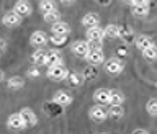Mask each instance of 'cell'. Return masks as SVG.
Here are the masks:
<instances>
[{
	"instance_id": "cell-1",
	"label": "cell",
	"mask_w": 157,
	"mask_h": 134,
	"mask_svg": "<svg viewBox=\"0 0 157 134\" xmlns=\"http://www.w3.org/2000/svg\"><path fill=\"white\" fill-rule=\"evenodd\" d=\"M85 36H87V41L90 44V48H100V43L103 41V38H105V33H103V28H100L97 25V26L87 28Z\"/></svg>"
},
{
	"instance_id": "cell-2",
	"label": "cell",
	"mask_w": 157,
	"mask_h": 134,
	"mask_svg": "<svg viewBox=\"0 0 157 134\" xmlns=\"http://www.w3.org/2000/svg\"><path fill=\"white\" fill-rule=\"evenodd\" d=\"M69 71L66 69L64 64H57V66H49L46 75L51 78V80H64V78L67 77Z\"/></svg>"
},
{
	"instance_id": "cell-3",
	"label": "cell",
	"mask_w": 157,
	"mask_h": 134,
	"mask_svg": "<svg viewBox=\"0 0 157 134\" xmlns=\"http://www.w3.org/2000/svg\"><path fill=\"white\" fill-rule=\"evenodd\" d=\"M83 59H87V62L90 64V66H98V64L103 62L105 56H103L101 48H90V51L87 52V56Z\"/></svg>"
},
{
	"instance_id": "cell-4",
	"label": "cell",
	"mask_w": 157,
	"mask_h": 134,
	"mask_svg": "<svg viewBox=\"0 0 157 134\" xmlns=\"http://www.w3.org/2000/svg\"><path fill=\"white\" fill-rule=\"evenodd\" d=\"M71 49H72V52L75 54V56L85 57L87 52L90 51V44H88V41H85V39H77V41L72 43Z\"/></svg>"
},
{
	"instance_id": "cell-5",
	"label": "cell",
	"mask_w": 157,
	"mask_h": 134,
	"mask_svg": "<svg viewBox=\"0 0 157 134\" xmlns=\"http://www.w3.org/2000/svg\"><path fill=\"white\" fill-rule=\"evenodd\" d=\"M88 116L92 118L93 121H103V120H106V116H108V110L103 105H95V106H92L90 108V111H88Z\"/></svg>"
},
{
	"instance_id": "cell-6",
	"label": "cell",
	"mask_w": 157,
	"mask_h": 134,
	"mask_svg": "<svg viewBox=\"0 0 157 134\" xmlns=\"http://www.w3.org/2000/svg\"><path fill=\"white\" fill-rule=\"evenodd\" d=\"M7 126L13 131H20V129H25V128H26V124H25V121H23V118L20 113H13V115L8 116Z\"/></svg>"
},
{
	"instance_id": "cell-7",
	"label": "cell",
	"mask_w": 157,
	"mask_h": 134,
	"mask_svg": "<svg viewBox=\"0 0 157 134\" xmlns=\"http://www.w3.org/2000/svg\"><path fill=\"white\" fill-rule=\"evenodd\" d=\"M2 21H3L5 26L15 28V26H18V25L21 23V15H18L15 10H12V12H7V13L3 15Z\"/></svg>"
},
{
	"instance_id": "cell-8",
	"label": "cell",
	"mask_w": 157,
	"mask_h": 134,
	"mask_svg": "<svg viewBox=\"0 0 157 134\" xmlns=\"http://www.w3.org/2000/svg\"><path fill=\"white\" fill-rule=\"evenodd\" d=\"M123 67H124V64H123L120 59H110V61H106V64H105V71L108 74H111V75L121 74L123 72Z\"/></svg>"
},
{
	"instance_id": "cell-9",
	"label": "cell",
	"mask_w": 157,
	"mask_h": 134,
	"mask_svg": "<svg viewBox=\"0 0 157 134\" xmlns=\"http://www.w3.org/2000/svg\"><path fill=\"white\" fill-rule=\"evenodd\" d=\"M20 115H21V118H23V121H25V124L26 126H34L38 123V116L34 115V111L31 110V108H23L21 111H20Z\"/></svg>"
},
{
	"instance_id": "cell-10",
	"label": "cell",
	"mask_w": 157,
	"mask_h": 134,
	"mask_svg": "<svg viewBox=\"0 0 157 134\" xmlns=\"http://www.w3.org/2000/svg\"><path fill=\"white\" fill-rule=\"evenodd\" d=\"M52 101H56L57 105H61V106H67V105L72 103V97L69 95L66 90H57L56 93H54Z\"/></svg>"
},
{
	"instance_id": "cell-11",
	"label": "cell",
	"mask_w": 157,
	"mask_h": 134,
	"mask_svg": "<svg viewBox=\"0 0 157 134\" xmlns=\"http://www.w3.org/2000/svg\"><path fill=\"white\" fill-rule=\"evenodd\" d=\"M93 100L100 105H108L110 103V90L108 88H98L93 93Z\"/></svg>"
},
{
	"instance_id": "cell-12",
	"label": "cell",
	"mask_w": 157,
	"mask_h": 134,
	"mask_svg": "<svg viewBox=\"0 0 157 134\" xmlns=\"http://www.w3.org/2000/svg\"><path fill=\"white\" fill-rule=\"evenodd\" d=\"M29 43H31L34 48H43L44 44L48 43L46 33H44V31H34L31 34V38H29Z\"/></svg>"
},
{
	"instance_id": "cell-13",
	"label": "cell",
	"mask_w": 157,
	"mask_h": 134,
	"mask_svg": "<svg viewBox=\"0 0 157 134\" xmlns=\"http://www.w3.org/2000/svg\"><path fill=\"white\" fill-rule=\"evenodd\" d=\"M13 10L18 15H21V17H25V15H31V12H33L31 3H29L28 0H18V2L15 3V8Z\"/></svg>"
},
{
	"instance_id": "cell-14",
	"label": "cell",
	"mask_w": 157,
	"mask_h": 134,
	"mask_svg": "<svg viewBox=\"0 0 157 134\" xmlns=\"http://www.w3.org/2000/svg\"><path fill=\"white\" fill-rule=\"evenodd\" d=\"M48 66H57V64H62V56L59 51H54V49H51V51L46 52V62Z\"/></svg>"
},
{
	"instance_id": "cell-15",
	"label": "cell",
	"mask_w": 157,
	"mask_h": 134,
	"mask_svg": "<svg viewBox=\"0 0 157 134\" xmlns=\"http://www.w3.org/2000/svg\"><path fill=\"white\" fill-rule=\"evenodd\" d=\"M100 23V17H98L97 13H93V12H90V13H87L85 17L82 18V25L85 28H90V26H97V25Z\"/></svg>"
},
{
	"instance_id": "cell-16",
	"label": "cell",
	"mask_w": 157,
	"mask_h": 134,
	"mask_svg": "<svg viewBox=\"0 0 157 134\" xmlns=\"http://www.w3.org/2000/svg\"><path fill=\"white\" fill-rule=\"evenodd\" d=\"M52 33H56V34H67L71 33V26H69L67 23H64V21H56V23H52V29H51Z\"/></svg>"
},
{
	"instance_id": "cell-17",
	"label": "cell",
	"mask_w": 157,
	"mask_h": 134,
	"mask_svg": "<svg viewBox=\"0 0 157 134\" xmlns=\"http://www.w3.org/2000/svg\"><path fill=\"white\" fill-rule=\"evenodd\" d=\"M31 62L36 64V66H41V64L46 62V51H43L41 48L36 49L33 54H31Z\"/></svg>"
},
{
	"instance_id": "cell-18",
	"label": "cell",
	"mask_w": 157,
	"mask_h": 134,
	"mask_svg": "<svg viewBox=\"0 0 157 134\" xmlns=\"http://www.w3.org/2000/svg\"><path fill=\"white\" fill-rule=\"evenodd\" d=\"M23 85H25V80L18 75L10 77L8 82H7V87L10 88V90H20V88H23Z\"/></svg>"
},
{
	"instance_id": "cell-19",
	"label": "cell",
	"mask_w": 157,
	"mask_h": 134,
	"mask_svg": "<svg viewBox=\"0 0 157 134\" xmlns=\"http://www.w3.org/2000/svg\"><path fill=\"white\" fill-rule=\"evenodd\" d=\"M103 33H105V36H108V38H120V26L118 25H106L105 28H103Z\"/></svg>"
},
{
	"instance_id": "cell-20",
	"label": "cell",
	"mask_w": 157,
	"mask_h": 134,
	"mask_svg": "<svg viewBox=\"0 0 157 134\" xmlns=\"http://www.w3.org/2000/svg\"><path fill=\"white\" fill-rule=\"evenodd\" d=\"M124 95L120 90H110V105H123Z\"/></svg>"
},
{
	"instance_id": "cell-21",
	"label": "cell",
	"mask_w": 157,
	"mask_h": 134,
	"mask_svg": "<svg viewBox=\"0 0 157 134\" xmlns=\"http://www.w3.org/2000/svg\"><path fill=\"white\" fill-rule=\"evenodd\" d=\"M56 8H57V5L54 0H41V2H39V12L41 13H48V12L56 10Z\"/></svg>"
},
{
	"instance_id": "cell-22",
	"label": "cell",
	"mask_w": 157,
	"mask_h": 134,
	"mask_svg": "<svg viewBox=\"0 0 157 134\" xmlns=\"http://www.w3.org/2000/svg\"><path fill=\"white\" fill-rule=\"evenodd\" d=\"M108 116L115 118V120H120V118L124 116V110H123L121 105H111V108L108 110Z\"/></svg>"
},
{
	"instance_id": "cell-23",
	"label": "cell",
	"mask_w": 157,
	"mask_h": 134,
	"mask_svg": "<svg viewBox=\"0 0 157 134\" xmlns=\"http://www.w3.org/2000/svg\"><path fill=\"white\" fill-rule=\"evenodd\" d=\"M151 44H154L152 43V39L149 38V36H144V34H142V36H137L136 38V48L137 49H146L147 46H151Z\"/></svg>"
},
{
	"instance_id": "cell-24",
	"label": "cell",
	"mask_w": 157,
	"mask_h": 134,
	"mask_svg": "<svg viewBox=\"0 0 157 134\" xmlns=\"http://www.w3.org/2000/svg\"><path fill=\"white\" fill-rule=\"evenodd\" d=\"M61 20V13L57 12V8L56 10H51V12H48V13H44V21L46 23H56Z\"/></svg>"
},
{
	"instance_id": "cell-25",
	"label": "cell",
	"mask_w": 157,
	"mask_h": 134,
	"mask_svg": "<svg viewBox=\"0 0 157 134\" xmlns=\"http://www.w3.org/2000/svg\"><path fill=\"white\" fill-rule=\"evenodd\" d=\"M132 13L136 17H146L149 13V5H132Z\"/></svg>"
},
{
	"instance_id": "cell-26",
	"label": "cell",
	"mask_w": 157,
	"mask_h": 134,
	"mask_svg": "<svg viewBox=\"0 0 157 134\" xmlns=\"http://www.w3.org/2000/svg\"><path fill=\"white\" fill-rule=\"evenodd\" d=\"M49 41H51L54 46H62V44L67 41V36H66V34H56V33H52L51 38H49Z\"/></svg>"
},
{
	"instance_id": "cell-27",
	"label": "cell",
	"mask_w": 157,
	"mask_h": 134,
	"mask_svg": "<svg viewBox=\"0 0 157 134\" xmlns=\"http://www.w3.org/2000/svg\"><path fill=\"white\" fill-rule=\"evenodd\" d=\"M142 56H144L146 59H149V61H154L155 56H157V51H155L154 44H151V46H147L146 49H142Z\"/></svg>"
},
{
	"instance_id": "cell-28",
	"label": "cell",
	"mask_w": 157,
	"mask_h": 134,
	"mask_svg": "<svg viewBox=\"0 0 157 134\" xmlns=\"http://www.w3.org/2000/svg\"><path fill=\"white\" fill-rule=\"evenodd\" d=\"M67 77H69V82H71V85L74 87H78V85H82V75L80 74H67Z\"/></svg>"
},
{
	"instance_id": "cell-29",
	"label": "cell",
	"mask_w": 157,
	"mask_h": 134,
	"mask_svg": "<svg viewBox=\"0 0 157 134\" xmlns=\"http://www.w3.org/2000/svg\"><path fill=\"white\" fill-rule=\"evenodd\" d=\"M147 113H149L151 116H155L157 115V101H155V98H151L149 101H147Z\"/></svg>"
},
{
	"instance_id": "cell-30",
	"label": "cell",
	"mask_w": 157,
	"mask_h": 134,
	"mask_svg": "<svg viewBox=\"0 0 157 134\" xmlns=\"http://www.w3.org/2000/svg\"><path fill=\"white\" fill-rule=\"evenodd\" d=\"M95 66H90V67H87L85 69V77L87 78H93V77H97V72H95V69H93Z\"/></svg>"
},
{
	"instance_id": "cell-31",
	"label": "cell",
	"mask_w": 157,
	"mask_h": 134,
	"mask_svg": "<svg viewBox=\"0 0 157 134\" xmlns=\"http://www.w3.org/2000/svg\"><path fill=\"white\" fill-rule=\"evenodd\" d=\"M39 75H41V72H39L38 69H29V71H28V77L36 78V77H39Z\"/></svg>"
},
{
	"instance_id": "cell-32",
	"label": "cell",
	"mask_w": 157,
	"mask_h": 134,
	"mask_svg": "<svg viewBox=\"0 0 157 134\" xmlns=\"http://www.w3.org/2000/svg\"><path fill=\"white\" fill-rule=\"evenodd\" d=\"M131 3L132 5H147V3H149V0H132Z\"/></svg>"
},
{
	"instance_id": "cell-33",
	"label": "cell",
	"mask_w": 157,
	"mask_h": 134,
	"mask_svg": "<svg viewBox=\"0 0 157 134\" xmlns=\"http://www.w3.org/2000/svg\"><path fill=\"white\" fill-rule=\"evenodd\" d=\"M5 48H7V43H5V41H3V39H2V38H0V54H2V52L5 51Z\"/></svg>"
},
{
	"instance_id": "cell-34",
	"label": "cell",
	"mask_w": 157,
	"mask_h": 134,
	"mask_svg": "<svg viewBox=\"0 0 157 134\" xmlns=\"http://www.w3.org/2000/svg\"><path fill=\"white\" fill-rule=\"evenodd\" d=\"M97 2L100 3V5H103V7H105V5H110L111 0H97Z\"/></svg>"
},
{
	"instance_id": "cell-35",
	"label": "cell",
	"mask_w": 157,
	"mask_h": 134,
	"mask_svg": "<svg viewBox=\"0 0 157 134\" xmlns=\"http://www.w3.org/2000/svg\"><path fill=\"white\" fill-rule=\"evenodd\" d=\"M132 134H147L146 129H136V131H132Z\"/></svg>"
},
{
	"instance_id": "cell-36",
	"label": "cell",
	"mask_w": 157,
	"mask_h": 134,
	"mask_svg": "<svg viewBox=\"0 0 157 134\" xmlns=\"http://www.w3.org/2000/svg\"><path fill=\"white\" fill-rule=\"evenodd\" d=\"M61 2H62V3H67V5H71V3H74V2H75V0H61Z\"/></svg>"
},
{
	"instance_id": "cell-37",
	"label": "cell",
	"mask_w": 157,
	"mask_h": 134,
	"mask_svg": "<svg viewBox=\"0 0 157 134\" xmlns=\"http://www.w3.org/2000/svg\"><path fill=\"white\" fill-rule=\"evenodd\" d=\"M0 80H3V72L0 71Z\"/></svg>"
},
{
	"instance_id": "cell-38",
	"label": "cell",
	"mask_w": 157,
	"mask_h": 134,
	"mask_svg": "<svg viewBox=\"0 0 157 134\" xmlns=\"http://www.w3.org/2000/svg\"><path fill=\"white\" fill-rule=\"evenodd\" d=\"M124 2H128V3H131V2H132V0H124Z\"/></svg>"
}]
</instances>
